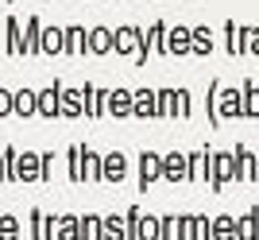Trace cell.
I'll use <instances>...</instances> for the list:
<instances>
[{
	"label": "cell",
	"instance_id": "6da1fadb",
	"mask_svg": "<svg viewBox=\"0 0 259 240\" xmlns=\"http://www.w3.org/2000/svg\"><path fill=\"white\" fill-rule=\"evenodd\" d=\"M240 236H244V240H251V236H255V217H248L244 225H240Z\"/></svg>",
	"mask_w": 259,
	"mask_h": 240
},
{
	"label": "cell",
	"instance_id": "7a4b0ae2",
	"mask_svg": "<svg viewBox=\"0 0 259 240\" xmlns=\"http://www.w3.org/2000/svg\"><path fill=\"white\" fill-rule=\"evenodd\" d=\"M255 47H259V35H255Z\"/></svg>",
	"mask_w": 259,
	"mask_h": 240
}]
</instances>
